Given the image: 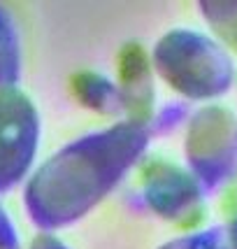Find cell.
<instances>
[{"mask_svg": "<svg viewBox=\"0 0 237 249\" xmlns=\"http://www.w3.org/2000/svg\"><path fill=\"white\" fill-rule=\"evenodd\" d=\"M161 249H233L228 242V233L223 228H207L193 235H184L177 238Z\"/></svg>", "mask_w": 237, "mask_h": 249, "instance_id": "52a82bcc", "label": "cell"}, {"mask_svg": "<svg viewBox=\"0 0 237 249\" xmlns=\"http://www.w3.org/2000/svg\"><path fill=\"white\" fill-rule=\"evenodd\" d=\"M161 75L186 96L205 98L223 93L233 65L223 49L193 31H174L156 49Z\"/></svg>", "mask_w": 237, "mask_h": 249, "instance_id": "7a4b0ae2", "label": "cell"}, {"mask_svg": "<svg viewBox=\"0 0 237 249\" xmlns=\"http://www.w3.org/2000/svg\"><path fill=\"white\" fill-rule=\"evenodd\" d=\"M149 203L161 212L163 217H186L188 210L198 200V191L191 184V179L184 177L182 170H177L172 165L158 168L149 177Z\"/></svg>", "mask_w": 237, "mask_h": 249, "instance_id": "5b68a950", "label": "cell"}, {"mask_svg": "<svg viewBox=\"0 0 237 249\" xmlns=\"http://www.w3.org/2000/svg\"><path fill=\"white\" fill-rule=\"evenodd\" d=\"M228 242H230L233 249H237V219L230 224V228H228Z\"/></svg>", "mask_w": 237, "mask_h": 249, "instance_id": "7c38bea8", "label": "cell"}, {"mask_svg": "<svg viewBox=\"0 0 237 249\" xmlns=\"http://www.w3.org/2000/svg\"><path fill=\"white\" fill-rule=\"evenodd\" d=\"M21 70L19 35L10 12L0 7V89H14Z\"/></svg>", "mask_w": 237, "mask_h": 249, "instance_id": "8992f818", "label": "cell"}, {"mask_svg": "<svg viewBox=\"0 0 237 249\" xmlns=\"http://www.w3.org/2000/svg\"><path fill=\"white\" fill-rule=\"evenodd\" d=\"M147 133L140 124H118L58 152L31 177L26 210L44 231L68 226L98 203L140 156Z\"/></svg>", "mask_w": 237, "mask_h": 249, "instance_id": "6da1fadb", "label": "cell"}, {"mask_svg": "<svg viewBox=\"0 0 237 249\" xmlns=\"http://www.w3.org/2000/svg\"><path fill=\"white\" fill-rule=\"evenodd\" d=\"M0 249H21L17 226L12 224L10 214L5 212L2 205H0Z\"/></svg>", "mask_w": 237, "mask_h": 249, "instance_id": "30bf717a", "label": "cell"}, {"mask_svg": "<svg viewBox=\"0 0 237 249\" xmlns=\"http://www.w3.org/2000/svg\"><path fill=\"white\" fill-rule=\"evenodd\" d=\"M188 135V154L193 168L207 179V184H216L226 177L237 156V124L226 109L212 107L198 114L191 124Z\"/></svg>", "mask_w": 237, "mask_h": 249, "instance_id": "277c9868", "label": "cell"}, {"mask_svg": "<svg viewBox=\"0 0 237 249\" xmlns=\"http://www.w3.org/2000/svg\"><path fill=\"white\" fill-rule=\"evenodd\" d=\"M216 12H221V14H209V19H212V23H214L216 31H221V35L226 37V40H230V42L237 47V17H235V5H228V14L223 12V7L221 5H212Z\"/></svg>", "mask_w": 237, "mask_h": 249, "instance_id": "9c48e42d", "label": "cell"}, {"mask_svg": "<svg viewBox=\"0 0 237 249\" xmlns=\"http://www.w3.org/2000/svg\"><path fill=\"white\" fill-rule=\"evenodd\" d=\"M37 112L19 89H0V194L28 173L37 149Z\"/></svg>", "mask_w": 237, "mask_h": 249, "instance_id": "3957f363", "label": "cell"}, {"mask_svg": "<svg viewBox=\"0 0 237 249\" xmlns=\"http://www.w3.org/2000/svg\"><path fill=\"white\" fill-rule=\"evenodd\" d=\"M86 82V87H79V91L86 93V103L91 105H112L114 98H117V91L109 87V82H105L102 77L98 75H84L82 77Z\"/></svg>", "mask_w": 237, "mask_h": 249, "instance_id": "ba28073f", "label": "cell"}, {"mask_svg": "<svg viewBox=\"0 0 237 249\" xmlns=\"http://www.w3.org/2000/svg\"><path fill=\"white\" fill-rule=\"evenodd\" d=\"M31 249H70V247L65 242H61L56 235H51V233H44V235H37L33 240Z\"/></svg>", "mask_w": 237, "mask_h": 249, "instance_id": "8fae6325", "label": "cell"}]
</instances>
